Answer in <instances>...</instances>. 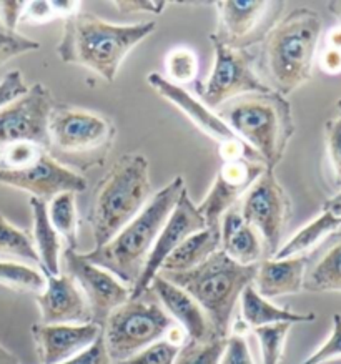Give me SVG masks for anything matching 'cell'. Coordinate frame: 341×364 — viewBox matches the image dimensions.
Instances as JSON below:
<instances>
[{"label":"cell","instance_id":"cell-20","mask_svg":"<svg viewBox=\"0 0 341 364\" xmlns=\"http://www.w3.org/2000/svg\"><path fill=\"white\" fill-rule=\"evenodd\" d=\"M148 293L155 296L168 316L184 329L192 341H206L216 336L205 311L185 289L158 274L148 288Z\"/></svg>","mask_w":341,"mask_h":364},{"label":"cell","instance_id":"cell-39","mask_svg":"<svg viewBox=\"0 0 341 364\" xmlns=\"http://www.w3.org/2000/svg\"><path fill=\"white\" fill-rule=\"evenodd\" d=\"M27 90L28 87L26 85L22 72L21 70L9 72L7 75L0 80V108L7 107L9 103L16 102L17 98H21Z\"/></svg>","mask_w":341,"mask_h":364},{"label":"cell","instance_id":"cell-7","mask_svg":"<svg viewBox=\"0 0 341 364\" xmlns=\"http://www.w3.org/2000/svg\"><path fill=\"white\" fill-rule=\"evenodd\" d=\"M115 135L112 118L85 108L56 105L48 118V154L62 165L88 170L105 161Z\"/></svg>","mask_w":341,"mask_h":364},{"label":"cell","instance_id":"cell-26","mask_svg":"<svg viewBox=\"0 0 341 364\" xmlns=\"http://www.w3.org/2000/svg\"><path fill=\"white\" fill-rule=\"evenodd\" d=\"M341 228V216L323 210L311 220L310 223L296 231L290 240L281 243V247L273 258H293V257H306V253L313 252L321 241H325L328 236L336 233Z\"/></svg>","mask_w":341,"mask_h":364},{"label":"cell","instance_id":"cell-40","mask_svg":"<svg viewBox=\"0 0 341 364\" xmlns=\"http://www.w3.org/2000/svg\"><path fill=\"white\" fill-rule=\"evenodd\" d=\"M61 364H113V363L110 356H108L103 338L100 336L90 348H87L85 351H82L80 354H77V356L67 359V361H63Z\"/></svg>","mask_w":341,"mask_h":364},{"label":"cell","instance_id":"cell-29","mask_svg":"<svg viewBox=\"0 0 341 364\" xmlns=\"http://www.w3.org/2000/svg\"><path fill=\"white\" fill-rule=\"evenodd\" d=\"M187 339H189L187 333L179 324H175L157 343L143 348L142 351L133 354V356L125 359V361L115 364H174L177 354H179L180 348L187 343Z\"/></svg>","mask_w":341,"mask_h":364},{"label":"cell","instance_id":"cell-47","mask_svg":"<svg viewBox=\"0 0 341 364\" xmlns=\"http://www.w3.org/2000/svg\"><path fill=\"white\" fill-rule=\"evenodd\" d=\"M0 364H21L16 354H12L7 348L0 344Z\"/></svg>","mask_w":341,"mask_h":364},{"label":"cell","instance_id":"cell-3","mask_svg":"<svg viewBox=\"0 0 341 364\" xmlns=\"http://www.w3.org/2000/svg\"><path fill=\"white\" fill-rule=\"evenodd\" d=\"M185 190L184 176H175L152 196L140 213L122 228L103 247L83 253L88 262L110 272L130 289L135 287L145 267L148 255L165 221L175 208L180 193Z\"/></svg>","mask_w":341,"mask_h":364},{"label":"cell","instance_id":"cell-25","mask_svg":"<svg viewBox=\"0 0 341 364\" xmlns=\"http://www.w3.org/2000/svg\"><path fill=\"white\" fill-rule=\"evenodd\" d=\"M220 250V233L209 228L190 235L165 259L160 273H185L205 262L211 253Z\"/></svg>","mask_w":341,"mask_h":364},{"label":"cell","instance_id":"cell-36","mask_svg":"<svg viewBox=\"0 0 341 364\" xmlns=\"http://www.w3.org/2000/svg\"><path fill=\"white\" fill-rule=\"evenodd\" d=\"M325 146L336 185L341 186V112L326 120Z\"/></svg>","mask_w":341,"mask_h":364},{"label":"cell","instance_id":"cell-17","mask_svg":"<svg viewBox=\"0 0 341 364\" xmlns=\"http://www.w3.org/2000/svg\"><path fill=\"white\" fill-rule=\"evenodd\" d=\"M102 336V328L95 323L82 324H43L32 326V338L37 346L41 364H61L87 348Z\"/></svg>","mask_w":341,"mask_h":364},{"label":"cell","instance_id":"cell-4","mask_svg":"<svg viewBox=\"0 0 341 364\" xmlns=\"http://www.w3.org/2000/svg\"><path fill=\"white\" fill-rule=\"evenodd\" d=\"M150 164L142 154H125L98 181L88 225L95 248L103 247L130 223L152 198Z\"/></svg>","mask_w":341,"mask_h":364},{"label":"cell","instance_id":"cell-37","mask_svg":"<svg viewBox=\"0 0 341 364\" xmlns=\"http://www.w3.org/2000/svg\"><path fill=\"white\" fill-rule=\"evenodd\" d=\"M341 359V314H333V326L326 341L300 364H326Z\"/></svg>","mask_w":341,"mask_h":364},{"label":"cell","instance_id":"cell-21","mask_svg":"<svg viewBox=\"0 0 341 364\" xmlns=\"http://www.w3.org/2000/svg\"><path fill=\"white\" fill-rule=\"evenodd\" d=\"M306 264V257L263 259L258 263L253 287L266 299L298 294L303 291Z\"/></svg>","mask_w":341,"mask_h":364},{"label":"cell","instance_id":"cell-32","mask_svg":"<svg viewBox=\"0 0 341 364\" xmlns=\"http://www.w3.org/2000/svg\"><path fill=\"white\" fill-rule=\"evenodd\" d=\"M167 80L184 87L196 80L199 75V57L189 47H175L165 57Z\"/></svg>","mask_w":341,"mask_h":364},{"label":"cell","instance_id":"cell-38","mask_svg":"<svg viewBox=\"0 0 341 364\" xmlns=\"http://www.w3.org/2000/svg\"><path fill=\"white\" fill-rule=\"evenodd\" d=\"M220 364H255L243 333L235 331L225 338Z\"/></svg>","mask_w":341,"mask_h":364},{"label":"cell","instance_id":"cell-5","mask_svg":"<svg viewBox=\"0 0 341 364\" xmlns=\"http://www.w3.org/2000/svg\"><path fill=\"white\" fill-rule=\"evenodd\" d=\"M219 115L260 156L265 168L275 171L295 134L288 98L273 90L251 93L225 103Z\"/></svg>","mask_w":341,"mask_h":364},{"label":"cell","instance_id":"cell-19","mask_svg":"<svg viewBox=\"0 0 341 364\" xmlns=\"http://www.w3.org/2000/svg\"><path fill=\"white\" fill-rule=\"evenodd\" d=\"M147 82L158 95L170 102L172 105H175L182 113H185L190 118L192 124L199 127L206 136L214 139L219 145L238 140V136L221 120L219 113H215L211 108L206 107L200 98L192 95L184 87L168 82L165 77L157 72L148 73Z\"/></svg>","mask_w":341,"mask_h":364},{"label":"cell","instance_id":"cell-30","mask_svg":"<svg viewBox=\"0 0 341 364\" xmlns=\"http://www.w3.org/2000/svg\"><path fill=\"white\" fill-rule=\"evenodd\" d=\"M0 284L17 293L41 294L46 288V274L31 264L2 262L0 259Z\"/></svg>","mask_w":341,"mask_h":364},{"label":"cell","instance_id":"cell-43","mask_svg":"<svg viewBox=\"0 0 341 364\" xmlns=\"http://www.w3.org/2000/svg\"><path fill=\"white\" fill-rule=\"evenodd\" d=\"M26 2H0V21L11 31H17L22 23V14Z\"/></svg>","mask_w":341,"mask_h":364},{"label":"cell","instance_id":"cell-8","mask_svg":"<svg viewBox=\"0 0 341 364\" xmlns=\"http://www.w3.org/2000/svg\"><path fill=\"white\" fill-rule=\"evenodd\" d=\"M175 326L155 296L145 293L113 309L102 326V338L112 363L125 361L143 348L157 343Z\"/></svg>","mask_w":341,"mask_h":364},{"label":"cell","instance_id":"cell-10","mask_svg":"<svg viewBox=\"0 0 341 364\" xmlns=\"http://www.w3.org/2000/svg\"><path fill=\"white\" fill-rule=\"evenodd\" d=\"M240 213L255 228L263 243V252L273 258L281 247L286 225L291 218V200L275 171L263 170L243 195Z\"/></svg>","mask_w":341,"mask_h":364},{"label":"cell","instance_id":"cell-34","mask_svg":"<svg viewBox=\"0 0 341 364\" xmlns=\"http://www.w3.org/2000/svg\"><path fill=\"white\" fill-rule=\"evenodd\" d=\"M225 348V338L214 336L206 341H192L180 348L174 364H220L221 353Z\"/></svg>","mask_w":341,"mask_h":364},{"label":"cell","instance_id":"cell-24","mask_svg":"<svg viewBox=\"0 0 341 364\" xmlns=\"http://www.w3.org/2000/svg\"><path fill=\"white\" fill-rule=\"evenodd\" d=\"M240 309L243 324L248 329L268 326L275 323H311L315 321V313H296L288 308L276 306L263 296H260L253 284L246 287L240 296Z\"/></svg>","mask_w":341,"mask_h":364},{"label":"cell","instance_id":"cell-41","mask_svg":"<svg viewBox=\"0 0 341 364\" xmlns=\"http://www.w3.org/2000/svg\"><path fill=\"white\" fill-rule=\"evenodd\" d=\"M58 18L52 2H26L22 14L23 23H46Z\"/></svg>","mask_w":341,"mask_h":364},{"label":"cell","instance_id":"cell-18","mask_svg":"<svg viewBox=\"0 0 341 364\" xmlns=\"http://www.w3.org/2000/svg\"><path fill=\"white\" fill-rule=\"evenodd\" d=\"M43 324L92 323L90 308L78 284L67 273L46 274V288L36 296Z\"/></svg>","mask_w":341,"mask_h":364},{"label":"cell","instance_id":"cell-2","mask_svg":"<svg viewBox=\"0 0 341 364\" xmlns=\"http://www.w3.org/2000/svg\"><path fill=\"white\" fill-rule=\"evenodd\" d=\"M323 18L310 7H296L281 16L261 41L260 68L265 85L288 97L313 75Z\"/></svg>","mask_w":341,"mask_h":364},{"label":"cell","instance_id":"cell-44","mask_svg":"<svg viewBox=\"0 0 341 364\" xmlns=\"http://www.w3.org/2000/svg\"><path fill=\"white\" fill-rule=\"evenodd\" d=\"M318 65L321 72L328 75H340L341 73V50L325 47L318 55Z\"/></svg>","mask_w":341,"mask_h":364},{"label":"cell","instance_id":"cell-45","mask_svg":"<svg viewBox=\"0 0 341 364\" xmlns=\"http://www.w3.org/2000/svg\"><path fill=\"white\" fill-rule=\"evenodd\" d=\"M325 47H330V48H336V50H341V26H336V27L330 28V31L326 32Z\"/></svg>","mask_w":341,"mask_h":364},{"label":"cell","instance_id":"cell-11","mask_svg":"<svg viewBox=\"0 0 341 364\" xmlns=\"http://www.w3.org/2000/svg\"><path fill=\"white\" fill-rule=\"evenodd\" d=\"M53 98L43 83H36L16 102L0 108V150L19 141H31L48 151V118Z\"/></svg>","mask_w":341,"mask_h":364},{"label":"cell","instance_id":"cell-6","mask_svg":"<svg viewBox=\"0 0 341 364\" xmlns=\"http://www.w3.org/2000/svg\"><path fill=\"white\" fill-rule=\"evenodd\" d=\"M256 269L258 264H238L221 250H216L190 272L158 274L185 289L204 309L216 336L226 338L230 334L231 314L243 289L253 284Z\"/></svg>","mask_w":341,"mask_h":364},{"label":"cell","instance_id":"cell-35","mask_svg":"<svg viewBox=\"0 0 341 364\" xmlns=\"http://www.w3.org/2000/svg\"><path fill=\"white\" fill-rule=\"evenodd\" d=\"M38 48H41V43L37 41L22 36L17 31H11L0 21V67L6 65L12 58L36 52Z\"/></svg>","mask_w":341,"mask_h":364},{"label":"cell","instance_id":"cell-14","mask_svg":"<svg viewBox=\"0 0 341 364\" xmlns=\"http://www.w3.org/2000/svg\"><path fill=\"white\" fill-rule=\"evenodd\" d=\"M205 220L199 213L196 206L192 201L187 188L180 193V198L177 201L175 208L172 210L170 216L163 225V228L158 233L155 245H153L150 255H148L145 267L142 269L140 278L135 287L132 288L130 298H140L148 291L153 279L158 277L160 269L165 263V259L170 257L172 252L190 235L196 231L205 230Z\"/></svg>","mask_w":341,"mask_h":364},{"label":"cell","instance_id":"cell-33","mask_svg":"<svg viewBox=\"0 0 341 364\" xmlns=\"http://www.w3.org/2000/svg\"><path fill=\"white\" fill-rule=\"evenodd\" d=\"M291 326H293L291 323H275L253 329L255 336L260 343L261 364H280Z\"/></svg>","mask_w":341,"mask_h":364},{"label":"cell","instance_id":"cell-28","mask_svg":"<svg viewBox=\"0 0 341 364\" xmlns=\"http://www.w3.org/2000/svg\"><path fill=\"white\" fill-rule=\"evenodd\" d=\"M47 211L51 223L61 236L62 241H65L67 248L77 250V236H78V215L75 205V193L72 191H63L48 200Z\"/></svg>","mask_w":341,"mask_h":364},{"label":"cell","instance_id":"cell-27","mask_svg":"<svg viewBox=\"0 0 341 364\" xmlns=\"http://www.w3.org/2000/svg\"><path fill=\"white\" fill-rule=\"evenodd\" d=\"M303 289L310 293H341V238L306 272Z\"/></svg>","mask_w":341,"mask_h":364},{"label":"cell","instance_id":"cell-46","mask_svg":"<svg viewBox=\"0 0 341 364\" xmlns=\"http://www.w3.org/2000/svg\"><path fill=\"white\" fill-rule=\"evenodd\" d=\"M323 210L331 211V213L341 216V190L336 195L331 196V198H328V200L325 201Z\"/></svg>","mask_w":341,"mask_h":364},{"label":"cell","instance_id":"cell-48","mask_svg":"<svg viewBox=\"0 0 341 364\" xmlns=\"http://www.w3.org/2000/svg\"><path fill=\"white\" fill-rule=\"evenodd\" d=\"M328 11L333 14L336 18H340V21H341V2H330L328 4Z\"/></svg>","mask_w":341,"mask_h":364},{"label":"cell","instance_id":"cell-13","mask_svg":"<svg viewBox=\"0 0 341 364\" xmlns=\"http://www.w3.org/2000/svg\"><path fill=\"white\" fill-rule=\"evenodd\" d=\"M62 257L67 267V274H70L87 299L92 323L102 328L113 309L130 299V287H127L107 269L88 262L83 253H78L77 250L65 248Z\"/></svg>","mask_w":341,"mask_h":364},{"label":"cell","instance_id":"cell-42","mask_svg":"<svg viewBox=\"0 0 341 364\" xmlns=\"http://www.w3.org/2000/svg\"><path fill=\"white\" fill-rule=\"evenodd\" d=\"M113 7L123 16L128 14H152V16H160L165 11L167 2H153V0H147V2H140V0H133V2H113Z\"/></svg>","mask_w":341,"mask_h":364},{"label":"cell","instance_id":"cell-1","mask_svg":"<svg viewBox=\"0 0 341 364\" xmlns=\"http://www.w3.org/2000/svg\"><path fill=\"white\" fill-rule=\"evenodd\" d=\"M155 28L153 21L112 23L95 14L80 11L65 18L56 52L62 62L87 68L112 83L128 53L150 37Z\"/></svg>","mask_w":341,"mask_h":364},{"label":"cell","instance_id":"cell-22","mask_svg":"<svg viewBox=\"0 0 341 364\" xmlns=\"http://www.w3.org/2000/svg\"><path fill=\"white\" fill-rule=\"evenodd\" d=\"M220 250L238 264H258L263 257V243L255 228L246 223L236 205L220 221Z\"/></svg>","mask_w":341,"mask_h":364},{"label":"cell","instance_id":"cell-49","mask_svg":"<svg viewBox=\"0 0 341 364\" xmlns=\"http://www.w3.org/2000/svg\"><path fill=\"white\" fill-rule=\"evenodd\" d=\"M336 107H338V110L341 112V98L338 100V103H336Z\"/></svg>","mask_w":341,"mask_h":364},{"label":"cell","instance_id":"cell-23","mask_svg":"<svg viewBox=\"0 0 341 364\" xmlns=\"http://www.w3.org/2000/svg\"><path fill=\"white\" fill-rule=\"evenodd\" d=\"M32 210V240L33 247L37 250L38 259H41V268L43 274H57L62 273L61 263L63 255L62 238L53 228L48 218L47 201L31 198Z\"/></svg>","mask_w":341,"mask_h":364},{"label":"cell","instance_id":"cell-31","mask_svg":"<svg viewBox=\"0 0 341 364\" xmlns=\"http://www.w3.org/2000/svg\"><path fill=\"white\" fill-rule=\"evenodd\" d=\"M16 257L41 268L37 250L33 247L32 236L16 225H12L6 216L0 213V257ZM42 269V268H41Z\"/></svg>","mask_w":341,"mask_h":364},{"label":"cell","instance_id":"cell-15","mask_svg":"<svg viewBox=\"0 0 341 364\" xmlns=\"http://www.w3.org/2000/svg\"><path fill=\"white\" fill-rule=\"evenodd\" d=\"M0 185L12 186L31 193L33 198L48 201L63 191L82 193L87 190V178L73 168L62 165L46 151L22 168H0Z\"/></svg>","mask_w":341,"mask_h":364},{"label":"cell","instance_id":"cell-16","mask_svg":"<svg viewBox=\"0 0 341 364\" xmlns=\"http://www.w3.org/2000/svg\"><path fill=\"white\" fill-rule=\"evenodd\" d=\"M263 170H266L265 165L253 159H236L221 164L214 185L196 206L199 213L204 216L206 228L220 233V221L224 215L236 206V201L250 190Z\"/></svg>","mask_w":341,"mask_h":364},{"label":"cell","instance_id":"cell-12","mask_svg":"<svg viewBox=\"0 0 341 364\" xmlns=\"http://www.w3.org/2000/svg\"><path fill=\"white\" fill-rule=\"evenodd\" d=\"M216 41L234 48H245L261 42L283 12L281 2H216Z\"/></svg>","mask_w":341,"mask_h":364},{"label":"cell","instance_id":"cell-9","mask_svg":"<svg viewBox=\"0 0 341 364\" xmlns=\"http://www.w3.org/2000/svg\"><path fill=\"white\" fill-rule=\"evenodd\" d=\"M210 42L214 46V68L199 85L200 98L206 107L219 108L238 97L271 92L255 70L253 53L225 46L214 36H210Z\"/></svg>","mask_w":341,"mask_h":364}]
</instances>
